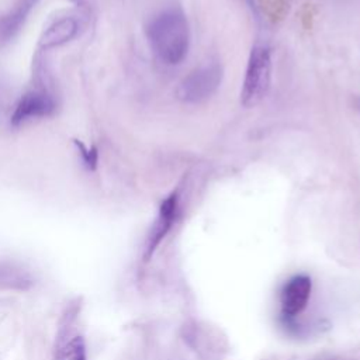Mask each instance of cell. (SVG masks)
I'll list each match as a JSON object with an SVG mask.
<instances>
[{
	"label": "cell",
	"instance_id": "2",
	"mask_svg": "<svg viewBox=\"0 0 360 360\" xmlns=\"http://www.w3.org/2000/svg\"><path fill=\"white\" fill-rule=\"evenodd\" d=\"M37 84L32 90L27 91L17 103L13 114L11 124L20 125L32 118H41L52 115L58 107L56 98L51 90V80L46 66L41 62H35Z\"/></svg>",
	"mask_w": 360,
	"mask_h": 360
},
{
	"label": "cell",
	"instance_id": "5",
	"mask_svg": "<svg viewBox=\"0 0 360 360\" xmlns=\"http://www.w3.org/2000/svg\"><path fill=\"white\" fill-rule=\"evenodd\" d=\"M179 214V193L173 191L169 194L160 204L159 207V214L158 218L150 229L146 248H145V260H148L152 253L156 250L162 239L167 235L170 228L173 226L176 218Z\"/></svg>",
	"mask_w": 360,
	"mask_h": 360
},
{
	"label": "cell",
	"instance_id": "12",
	"mask_svg": "<svg viewBox=\"0 0 360 360\" xmlns=\"http://www.w3.org/2000/svg\"><path fill=\"white\" fill-rule=\"evenodd\" d=\"M70 1L79 7H89V0H70Z\"/></svg>",
	"mask_w": 360,
	"mask_h": 360
},
{
	"label": "cell",
	"instance_id": "1",
	"mask_svg": "<svg viewBox=\"0 0 360 360\" xmlns=\"http://www.w3.org/2000/svg\"><path fill=\"white\" fill-rule=\"evenodd\" d=\"M146 35L155 55L167 65L180 63L188 51L190 30L183 13L167 10L156 15L146 27Z\"/></svg>",
	"mask_w": 360,
	"mask_h": 360
},
{
	"label": "cell",
	"instance_id": "10",
	"mask_svg": "<svg viewBox=\"0 0 360 360\" xmlns=\"http://www.w3.org/2000/svg\"><path fill=\"white\" fill-rule=\"evenodd\" d=\"M73 143L76 145L77 150H79V155H80V159H82V163L83 166L87 169V170H94L96 166H97V160H98V153H97V149L94 146L91 148H87L83 142L75 139Z\"/></svg>",
	"mask_w": 360,
	"mask_h": 360
},
{
	"label": "cell",
	"instance_id": "11",
	"mask_svg": "<svg viewBox=\"0 0 360 360\" xmlns=\"http://www.w3.org/2000/svg\"><path fill=\"white\" fill-rule=\"evenodd\" d=\"M68 356L70 360H87L86 359V345L82 336H76L69 342Z\"/></svg>",
	"mask_w": 360,
	"mask_h": 360
},
{
	"label": "cell",
	"instance_id": "6",
	"mask_svg": "<svg viewBox=\"0 0 360 360\" xmlns=\"http://www.w3.org/2000/svg\"><path fill=\"white\" fill-rule=\"evenodd\" d=\"M312 283L305 274H298L290 278L280 291V304L283 314L294 316L302 312L311 297Z\"/></svg>",
	"mask_w": 360,
	"mask_h": 360
},
{
	"label": "cell",
	"instance_id": "4",
	"mask_svg": "<svg viewBox=\"0 0 360 360\" xmlns=\"http://www.w3.org/2000/svg\"><path fill=\"white\" fill-rule=\"evenodd\" d=\"M222 68L218 63L201 66L188 73L177 87V97L190 104L201 103L210 98L219 87Z\"/></svg>",
	"mask_w": 360,
	"mask_h": 360
},
{
	"label": "cell",
	"instance_id": "7",
	"mask_svg": "<svg viewBox=\"0 0 360 360\" xmlns=\"http://www.w3.org/2000/svg\"><path fill=\"white\" fill-rule=\"evenodd\" d=\"M79 32V21L75 17H62L48 25L38 41V46L42 51H48L60 46L75 38Z\"/></svg>",
	"mask_w": 360,
	"mask_h": 360
},
{
	"label": "cell",
	"instance_id": "3",
	"mask_svg": "<svg viewBox=\"0 0 360 360\" xmlns=\"http://www.w3.org/2000/svg\"><path fill=\"white\" fill-rule=\"evenodd\" d=\"M271 80L270 49L256 45L249 55L245 79L240 90V103L245 107H255L267 94Z\"/></svg>",
	"mask_w": 360,
	"mask_h": 360
},
{
	"label": "cell",
	"instance_id": "9",
	"mask_svg": "<svg viewBox=\"0 0 360 360\" xmlns=\"http://www.w3.org/2000/svg\"><path fill=\"white\" fill-rule=\"evenodd\" d=\"M34 284L28 271L13 264H0V288L28 290Z\"/></svg>",
	"mask_w": 360,
	"mask_h": 360
},
{
	"label": "cell",
	"instance_id": "8",
	"mask_svg": "<svg viewBox=\"0 0 360 360\" xmlns=\"http://www.w3.org/2000/svg\"><path fill=\"white\" fill-rule=\"evenodd\" d=\"M37 3L38 0H17L14 7L0 17V45L7 44L17 35Z\"/></svg>",
	"mask_w": 360,
	"mask_h": 360
}]
</instances>
